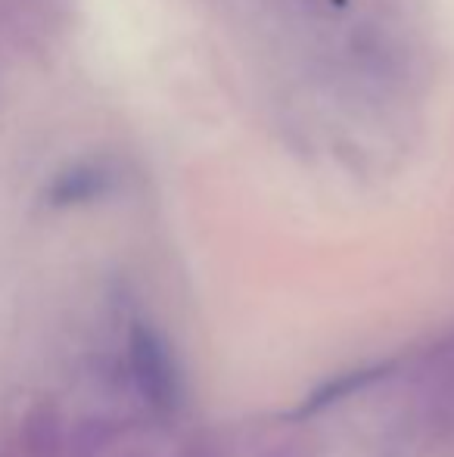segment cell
Here are the masks:
<instances>
[{
    "instance_id": "cell-1",
    "label": "cell",
    "mask_w": 454,
    "mask_h": 457,
    "mask_svg": "<svg viewBox=\"0 0 454 457\" xmlns=\"http://www.w3.org/2000/svg\"><path fill=\"white\" fill-rule=\"evenodd\" d=\"M128 358L140 395L156 411H175L181 404V379L165 339L153 327L134 324L128 339Z\"/></svg>"
},
{
    "instance_id": "cell-2",
    "label": "cell",
    "mask_w": 454,
    "mask_h": 457,
    "mask_svg": "<svg viewBox=\"0 0 454 457\" xmlns=\"http://www.w3.org/2000/svg\"><path fill=\"white\" fill-rule=\"evenodd\" d=\"M389 370H392V364H364V367H355V370H345V373H340V377H334V379H327V383L315 386V389L305 395V402L299 404L296 411H293V417L318 414V411H324V408H330V404L343 402V398L355 395V392L367 389L370 383L383 379Z\"/></svg>"
},
{
    "instance_id": "cell-3",
    "label": "cell",
    "mask_w": 454,
    "mask_h": 457,
    "mask_svg": "<svg viewBox=\"0 0 454 457\" xmlns=\"http://www.w3.org/2000/svg\"><path fill=\"white\" fill-rule=\"evenodd\" d=\"M112 184V175L100 165H78V169L60 175L50 187V205H78L103 196Z\"/></svg>"
}]
</instances>
